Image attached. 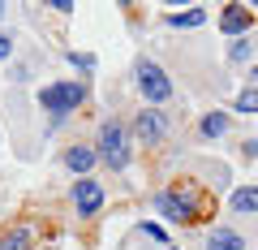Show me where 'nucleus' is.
<instances>
[{
    "instance_id": "1",
    "label": "nucleus",
    "mask_w": 258,
    "mask_h": 250,
    "mask_svg": "<svg viewBox=\"0 0 258 250\" xmlns=\"http://www.w3.org/2000/svg\"><path fill=\"white\" fill-rule=\"evenodd\" d=\"M86 104V82H47L39 91V108L52 112V121H64L69 112H78Z\"/></svg>"
},
{
    "instance_id": "2",
    "label": "nucleus",
    "mask_w": 258,
    "mask_h": 250,
    "mask_svg": "<svg viewBox=\"0 0 258 250\" xmlns=\"http://www.w3.org/2000/svg\"><path fill=\"white\" fill-rule=\"evenodd\" d=\"M95 160H103L112 173H120V168L129 164V130L120 121H103L99 142H95Z\"/></svg>"
},
{
    "instance_id": "3",
    "label": "nucleus",
    "mask_w": 258,
    "mask_h": 250,
    "mask_svg": "<svg viewBox=\"0 0 258 250\" xmlns=\"http://www.w3.org/2000/svg\"><path fill=\"white\" fill-rule=\"evenodd\" d=\"M134 78H138V91H142V99H147V108L172 99V78H168L155 61H147V56H142L138 69H134Z\"/></svg>"
},
{
    "instance_id": "4",
    "label": "nucleus",
    "mask_w": 258,
    "mask_h": 250,
    "mask_svg": "<svg viewBox=\"0 0 258 250\" xmlns=\"http://www.w3.org/2000/svg\"><path fill=\"white\" fill-rule=\"evenodd\" d=\"M155 207H159V216L172 220V224H198V220H203V203L189 198L185 190H159Z\"/></svg>"
},
{
    "instance_id": "5",
    "label": "nucleus",
    "mask_w": 258,
    "mask_h": 250,
    "mask_svg": "<svg viewBox=\"0 0 258 250\" xmlns=\"http://www.w3.org/2000/svg\"><path fill=\"white\" fill-rule=\"evenodd\" d=\"M69 203L78 207V216H95L103 207V185L95 177H78V185L69 190Z\"/></svg>"
},
{
    "instance_id": "6",
    "label": "nucleus",
    "mask_w": 258,
    "mask_h": 250,
    "mask_svg": "<svg viewBox=\"0 0 258 250\" xmlns=\"http://www.w3.org/2000/svg\"><path fill=\"white\" fill-rule=\"evenodd\" d=\"M134 134H138L147 147H155V142L168 138V117H164L159 108H142L138 117H134Z\"/></svg>"
},
{
    "instance_id": "7",
    "label": "nucleus",
    "mask_w": 258,
    "mask_h": 250,
    "mask_svg": "<svg viewBox=\"0 0 258 250\" xmlns=\"http://www.w3.org/2000/svg\"><path fill=\"white\" fill-rule=\"evenodd\" d=\"M254 26V13L245 9V5H228V9L220 13V30L224 35H237V39H245V30Z\"/></svg>"
},
{
    "instance_id": "8",
    "label": "nucleus",
    "mask_w": 258,
    "mask_h": 250,
    "mask_svg": "<svg viewBox=\"0 0 258 250\" xmlns=\"http://www.w3.org/2000/svg\"><path fill=\"white\" fill-rule=\"evenodd\" d=\"M64 168H69V173H78V177H91V168H95V147L74 142V147L64 151Z\"/></svg>"
},
{
    "instance_id": "9",
    "label": "nucleus",
    "mask_w": 258,
    "mask_h": 250,
    "mask_svg": "<svg viewBox=\"0 0 258 250\" xmlns=\"http://www.w3.org/2000/svg\"><path fill=\"white\" fill-rule=\"evenodd\" d=\"M207 250H245V237L237 229H211L207 233Z\"/></svg>"
},
{
    "instance_id": "10",
    "label": "nucleus",
    "mask_w": 258,
    "mask_h": 250,
    "mask_svg": "<svg viewBox=\"0 0 258 250\" xmlns=\"http://www.w3.org/2000/svg\"><path fill=\"white\" fill-rule=\"evenodd\" d=\"M228 125H232V117L228 112H207L203 117V125H198V134H203V138H224V134H228Z\"/></svg>"
},
{
    "instance_id": "11",
    "label": "nucleus",
    "mask_w": 258,
    "mask_h": 250,
    "mask_svg": "<svg viewBox=\"0 0 258 250\" xmlns=\"http://www.w3.org/2000/svg\"><path fill=\"white\" fill-rule=\"evenodd\" d=\"M0 250H35V233L30 229H9V233H0Z\"/></svg>"
},
{
    "instance_id": "12",
    "label": "nucleus",
    "mask_w": 258,
    "mask_h": 250,
    "mask_svg": "<svg viewBox=\"0 0 258 250\" xmlns=\"http://www.w3.org/2000/svg\"><path fill=\"white\" fill-rule=\"evenodd\" d=\"M228 203H232V212H258V185H237Z\"/></svg>"
},
{
    "instance_id": "13",
    "label": "nucleus",
    "mask_w": 258,
    "mask_h": 250,
    "mask_svg": "<svg viewBox=\"0 0 258 250\" xmlns=\"http://www.w3.org/2000/svg\"><path fill=\"white\" fill-rule=\"evenodd\" d=\"M207 22V9H185V13H168V26L181 30V26H203Z\"/></svg>"
},
{
    "instance_id": "14",
    "label": "nucleus",
    "mask_w": 258,
    "mask_h": 250,
    "mask_svg": "<svg viewBox=\"0 0 258 250\" xmlns=\"http://www.w3.org/2000/svg\"><path fill=\"white\" fill-rule=\"evenodd\" d=\"M232 108H237V112H258V86H249V91H241L237 99H232Z\"/></svg>"
},
{
    "instance_id": "15",
    "label": "nucleus",
    "mask_w": 258,
    "mask_h": 250,
    "mask_svg": "<svg viewBox=\"0 0 258 250\" xmlns=\"http://www.w3.org/2000/svg\"><path fill=\"white\" fill-rule=\"evenodd\" d=\"M228 61H249V39H237V43H232V52H228Z\"/></svg>"
},
{
    "instance_id": "16",
    "label": "nucleus",
    "mask_w": 258,
    "mask_h": 250,
    "mask_svg": "<svg viewBox=\"0 0 258 250\" xmlns=\"http://www.w3.org/2000/svg\"><path fill=\"white\" fill-rule=\"evenodd\" d=\"M69 61H74L78 69H95V56H86V52H69Z\"/></svg>"
},
{
    "instance_id": "17",
    "label": "nucleus",
    "mask_w": 258,
    "mask_h": 250,
    "mask_svg": "<svg viewBox=\"0 0 258 250\" xmlns=\"http://www.w3.org/2000/svg\"><path fill=\"white\" fill-rule=\"evenodd\" d=\"M13 56V35H0V61H9Z\"/></svg>"
},
{
    "instance_id": "18",
    "label": "nucleus",
    "mask_w": 258,
    "mask_h": 250,
    "mask_svg": "<svg viewBox=\"0 0 258 250\" xmlns=\"http://www.w3.org/2000/svg\"><path fill=\"white\" fill-rule=\"evenodd\" d=\"M142 233H147V237H155V241H164V229H159V224H147V220H142Z\"/></svg>"
},
{
    "instance_id": "19",
    "label": "nucleus",
    "mask_w": 258,
    "mask_h": 250,
    "mask_svg": "<svg viewBox=\"0 0 258 250\" xmlns=\"http://www.w3.org/2000/svg\"><path fill=\"white\" fill-rule=\"evenodd\" d=\"M241 151H245V156L254 160V156H258V138H245V142H241Z\"/></svg>"
},
{
    "instance_id": "20",
    "label": "nucleus",
    "mask_w": 258,
    "mask_h": 250,
    "mask_svg": "<svg viewBox=\"0 0 258 250\" xmlns=\"http://www.w3.org/2000/svg\"><path fill=\"white\" fill-rule=\"evenodd\" d=\"M5 13H9V5H0V18H5Z\"/></svg>"
},
{
    "instance_id": "21",
    "label": "nucleus",
    "mask_w": 258,
    "mask_h": 250,
    "mask_svg": "<svg viewBox=\"0 0 258 250\" xmlns=\"http://www.w3.org/2000/svg\"><path fill=\"white\" fill-rule=\"evenodd\" d=\"M254 78H258V65H254Z\"/></svg>"
}]
</instances>
